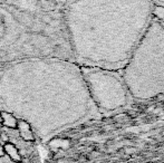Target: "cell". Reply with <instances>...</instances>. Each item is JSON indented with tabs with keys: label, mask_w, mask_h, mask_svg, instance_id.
<instances>
[{
	"label": "cell",
	"mask_w": 164,
	"mask_h": 163,
	"mask_svg": "<svg viewBox=\"0 0 164 163\" xmlns=\"http://www.w3.org/2000/svg\"><path fill=\"white\" fill-rule=\"evenodd\" d=\"M149 0H83L66 3L65 24L78 66L121 72L149 27Z\"/></svg>",
	"instance_id": "2"
},
{
	"label": "cell",
	"mask_w": 164,
	"mask_h": 163,
	"mask_svg": "<svg viewBox=\"0 0 164 163\" xmlns=\"http://www.w3.org/2000/svg\"><path fill=\"white\" fill-rule=\"evenodd\" d=\"M31 64L36 73L27 74L32 80H28L15 64L6 69L20 82L6 72L0 74V80L21 87L18 89L0 84V106H5L1 111L27 122L41 138H48L98 113L87 92L81 67L75 62L31 59Z\"/></svg>",
	"instance_id": "1"
},
{
	"label": "cell",
	"mask_w": 164,
	"mask_h": 163,
	"mask_svg": "<svg viewBox=\"0 0 164 163\" xmlns=\"http://www.w3.org/2000/svg\"><path fill=\"white\" fill-rule=\"evenodd\" d=\"M121 74L133 99L145 101L164 94L163 22L152 18Z\"/></svg>",
	"instance_id": "3"
},
{
	"label": "cell",
	"mask_w": 164,
	"mask_h": 163,
	"mask_svg": "<svg viewBox=\"0 0 164 163\" xmlns=\"http://www.w3.org/2000/svg\"><path fill=\"white\" fill-rule=\"evenodd\" d=\"M87 92L98 113L111 114L128 104L130 92L121 72L79 66Z\"/></svg>",
	"instance_id": "4"
},
{
	"label": "cell",
	"mask_w": 164,
	"mask_h": 163,
	"mask_svg": "<svg viewBox=\"0 0 164 163\" xmlns=\"http://www.w3.org/2000/svg\"><path fill=\"white\" fill-rule=\"evenodd\" d=\"M152 16H153L154 19L164 24V7L158 6L153 1V13H152Z\"/></svg>",
	"instance_id": "8"
},
{
	"label": "cell",
	"mask_w": 164,
	"mask_h": 163,
	"mask_svg": "<svg viewBox=\"0 0 164 163\" xmlns=\"http://www.w3.org/2000/svg\"><path fill=\"white\" fill-rule=\"evenodd\" d=\"M5 155V149H3V145L1 144V142H0V157H3Z\"/></svg>",
	"instance_id": "9"
},
{
	"label": "cell",
	"mask_w": 164,
	"mask_h": 163,
	"mask_svg": "<svg viewBox=\"0 0 164 163\" xmlns=\"http://www.w3.org/2000/svg\"><path fill=\"white\" fill-rule=\"evenodd\" d=\"M0 115H1V120H2V125L8 127L10 130H16L17 129V123L18 120L13 116V114L8 113V112L0 111Z\"/></svg>",
	"instance_id": "6"
},
{
	"label": "cell",
	"mask_w": 164,
	"mask_h": 163,
	"mask_svg": "<svg viewBox=\"0 0 164 163\" xmlns=\"http://www.w3.org/2000/svg\"><path fill=\"white\" fill-rule=\"evenodd\" d=\"M17 129H18V134L19 136L25 140V141H34L35 140V133L30 125L22 120H18L17 123Z\"/></svg>",
	"instance_id": "5"
},
{
	"label": "cell",
	"mask_w": 164,
	"mask_h": 163,
	"mask_svg": "<svg viewBox=\"0 0 164 163\" xmlns=\"http://www.w3.org/2000/svg\"><path fill=\"white\" fill-rule=\"evenodd\" d=\"M3 149H5V154H7L8 157L11 159L13 161H18L21 160V157H20V153H19V150L15 146V144L13 143H7V144L3 145Z\"/></svg>",
	"instance_id": "7"
},
{
	"label": "cell",
	"mask_w": 164,
	"mask_h": 163,
	"mask_svg": "<svg viewBox=\"0 0 164 163\" xmlns=\"http://www.w3.org/2000/svg\"><path fill=\"white\" fill-rule=\"evenodd\" d=\"M0 126H2V120H1V115H0Z\"/></svg>",
	"instance_id": "10"
}]
</instances>
